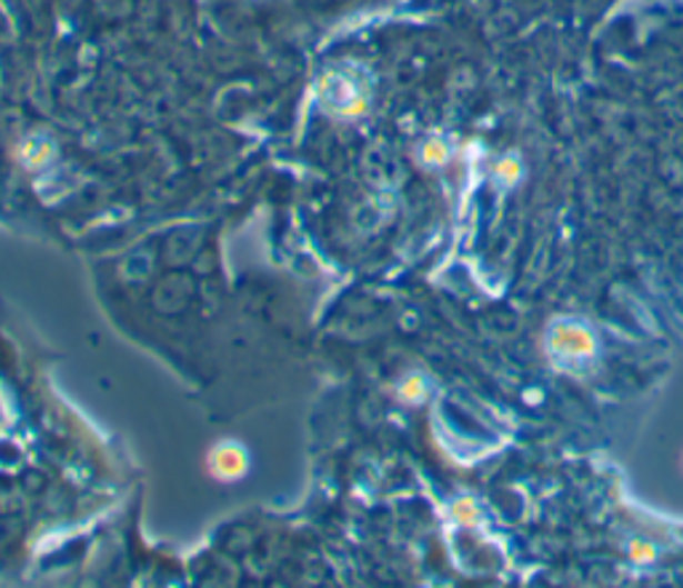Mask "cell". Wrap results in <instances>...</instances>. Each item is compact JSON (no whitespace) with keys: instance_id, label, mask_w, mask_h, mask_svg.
I'll use <instances>...</instances> for the list:
<instances>
[{"instance_id":"6da1fadb","label":"cell","mask_w":683,"mask_h":588,"mask_svg":"<svg viewBox=\"0 0 683 588\" xmlns=\"http://www.w3.org/2000/svg\"><path fill=\"white\" fill-rule=\"evenodd\" d=\"M548 350L561 361H590L599 353V340L576 321H559L548 329Z\"/></svg>"},{"instance_id":"7a4b0ae2","label":"cell","mask_w":683,"mask_h":588,"mask_svg":"<svg viewBox=\"0 0 683 588\" xmlns=\"http://www.w3.org/2000/svg\"><path fill=\"white\" fill-rule=\"evenodd\" d=\"M627 557L630 561H635V565H652L656 559V548L654 544H649V540H630Z\"/></svg>"},{"instance_id":"3957f363","label":"cell","mask_w":683,"mask_h":588,"mask_svg":"<svg viewBox=\"0 0 683 588\" xmlns=\"http://www.w3.org/2000/svg\"><path fill=\"white\" fill-rule=\"evenodd\" d=\"M454 517L460 519L462 525H479L481 511H479V506H475L473 498H462L460 504L454 506Z\"/></svg>"},{"instance_id":"277c9868","label":"cell","mask_w":683,"mask_h":588,"mask_svg":"<svg viewBox=\"0 0 683 588\" xmlns=\"http://www.w3.org/2000/svg\"><path fill=\"white\" fill-rule=\"evenodd\" d=\"M519 175H521V167H519V161H513V158H505V161L500 163V177H502V180L513 182Z\"/></svg>"}]
</instances>
